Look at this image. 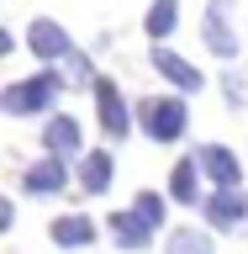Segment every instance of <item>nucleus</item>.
Returning <instances> with one entry per match:
<instances>
[{
	"label": "nucleus",
	"mask_w": 248,
	"mask_h": 254,
	"mask_svg": "<svg viewBox=\"0 0 248 254\" xmlns=\"http://www.w3.org/2000/svg\"><path fill=\"white\" fill-rule=\"evenodd\" d=\"M63 90V79L53 74V69H43V74L32 79H16V85H5V95H0V106L11 111V117H32V111L53 106V95Z\"/></svg>",
	"instance_id": "f257e3e1"
},
{
	"label": "nucleus",
	"mask_w": 248,
	"mask_h": 254,
	"mask_svg": "<svg viewBox=\"0 0 248 254\" xmlns=\"http://www.w3.org/2000/svg\"><path fill=\"white\" fill-rule=\"evenodd\" d=\"M138 117H143V127H148L153 143H174L180 132H185V122H190L185 101H169V95H148V101L138 106Z\"/></svg>",
	"instance_id": "f03ea898"
},
{
	"label": "nucleus",
	"mask_w": 248,
	"mask_h": 254,
	"mask_svg": "<svg viewBox=\"0 0 248 254\" xmlns=\"http://www.w3.org/2000/svg\"><path fill=\"white\" fill-rule=\"evenodd\" d=\"M95 111H100V127H106L111 138H127L132 132V111H127L122 90L111 79H95Z\"/></svg>",
	"instance_id": "7ed1b4c3"
},
{
	"label": "nucleus",
	"mask_w": 248,
	"mask_h": 254,
	"mask_svg": "<svg viewBox=\"0 0 248 254\" xmlns=\"http://www.w3.org/2000/svg\"><path fill=\"white\" fill-rule=\"evenodd\" d=\"M227 0H217V5H206V48L217 53V59H238V37L233 27H227Z\"/></svg>",
	"instance_id": "20e7f679"
},
{
	"label": "nucleus",
	"mask_w": 248,
	"mask_h": 254,
	"mask_svg": "<svg viewBox=\"0 0 248 254\" xmlns=\"http://www.w3.org/2000/svg\"><path fill=\"white\" fill-rule=\"evenodd\" d=\"M27 43H32L37 59H63V53H69V32H63L58 21H43V16H37L27 27Z\"/></svg>",
	"instance_id": "39448f33"
},
{
	"label": "nucleus",
	"mask_w": 248,
	"mask_h": 254,
	"mask_svg": "<svg viewBox=\"0 0 248 254\" xmlns=\"http://www.w3.org/2000/svg\"><path fill=\"white\" fill-rule=\"evenodd\" d=\"M196 164H201V175H211V180H217V186H227V190H233L238 175H243V170H238V159L227 154L222 143H206L201 154H196Z\"/></svg>",
	"instance_id": "423d86ee"
},
{
	"label": "nucleus",
	"mask_w": 248,
	"mask_h": 254,
	"mask_svg": "<svg viewBox=\"0 0 248 254\" xmlns=\"http://www.w3.org/2000/svg\"><path fill=\"white\" fill-rule=\"evenodd\" d=\"M153 69L164 79H174V85H180V90H201V69H196V64H185L180 59V53H169V48L158 43L153 48Z\"/></svg>",
	"instance_id": "0eeeda50"
},
{
	"label": "nucleus",
	"mask_w": 248,
	"mask_h": 254,
	"mask_svg": "<svg viewBox=\"0 0 248 254\" xmlns=\"http://www.w3.org/2000/svg\"><path fill=\"white\" fill-rule=\"evenodd\" d=\"M43 143H48V154L58 159V154H74L79 143H85V132H79L74 117H53V122L43 127Z\"/></svg>",
	"instance_id": "6e6552de"
},
{
	"label": "nucleus",
	"mask_w": 248,
	"mask_h": 254,
	"mask_svg": "<svg viewBox=\"0 0 248 254\" xmlns=\"http://www.w3.org/2000/svg\"><path fill=\"white\" fill-rule=\"evenodd\" d=\"M63 180H69V175H63V164L53 154L27 170V190H32V196H53V190H63Z\"/></svg>",
	"instance_id": "1a4fd4ad"
},
{
	"label": "nucleus",
	"mask_w": 248,
	"mask_h": 254,
	"mask_svg": "<svg viewBox=\"0 0 248 254\" xmlns=\"http://www.w3.org/2000/svg\"><path fill=\"white\" fill-rule=\"evenodd\" d=\"M48 233H53V244H63V249H85V244L95 238V222L90 217H58Z\"/></svg>",
	"instance_id": "9d476101"
},
{
	"label": "nucleus",
	"mask_w": 248,
	"mask_h": 254,
	"mask_svg": "<svg viewBox=\"0 0 248 254\" xmlns=\"http://www.w3.org/2000/svg\"><path fill=\"white\" fill-rule=\"evenodd\" d=\"M243 212H248V201L238 196V190H222V196H211V201H206V217L217 222V228H238V222H243Z\"/></svg>",
	"instance_id": "9b49d317"
},
{
	"label": "nucleus",
	"mask_w": 248,
	"mask_h": 254,
	"mask_svg": "<svg viewBox=\"0 0 248 254\" xmlns=\"http://www.w3.org/2000/svg\"><path fill=\"white\" fill-rule=\"evenodd\" d=\"M111 238H116L122 249H143V244H148V222H143L138 212H116V217H111Z\"/></svg>",
	"instance_id": "f8f14e48"
},
{
	"label": "nucleus",
	"mask_w": 248,
	"mask_h": 254,
	"mask_svg": "<svg viewBox=\"0 0 248 254\" xmlns=\"http://www.w3.org/2000/svg\"><path fill=\"white\" fill-rule=\"evenodd\" d=\"M79 180H85V190H90V196H100V190L111 186V154H106V148H90V154H85Z\"/></svg>",
	"instance_id": "ddd939ff"
},
{
	"label": "nucleus",
	"mask_w": 248,
	"mask_h": 254,
	"mask_svg": "<svg viewBox=\"0 0 248 254\" xmlns=\"http://www.w3.org/2000/svg\"><path fill=\"white\" fill-rule=\"evenodd\" d=\"M174 27H180V0H153V5H148V37L164 43Z\"/></svg>",
	"instance_id": "4468645a"
},
{
	"label": "nucleus",
	"mask_w": 248,
	"mask_h": 254,
	"mask_svg": "<svg viewBox=\"0 0 248 254\" xmlns=\"http://www.w3.org/2000/svg\"><path fill=\"white\" fill-rule=\"evenodd\" d=\"M196 175H201V164H196V159L174 164V175H169V196H174V201H196Z\"/></svg>",
	"instance_id": "2eb2a0df"
},
{
	"label": "nucleus",
	"mask_w": 248,
	"mask_h": 254,
	"mask_svg": "<svg viewBox=\"0 0 248 254\" xmlns=\"http://www.w3.org/2000/svg\"><path fill=\"white\" fill-rule=\"evenodd\" d=\"M169 254H211V238L201 228H174L169 233Z\"/></svg>",
	"instance_id": "dca6fc26"
},
{
	"label": "nucleus",
	"mask_w": 248,
	"mask_h": 254,
	"mask_svg": "<svg viewBox=\"0 0 248 254\" xmlns=\"http://www.w3.org/2000/svg\"><path fill=\"white\" fill-rule=\"evenodd\" d=\"M132 212H138L148 228H158V222H164V196H158V190H143L138 201H132Z\"/></svg>",
	"instance_id": "f3484780"
}]
</instances>
